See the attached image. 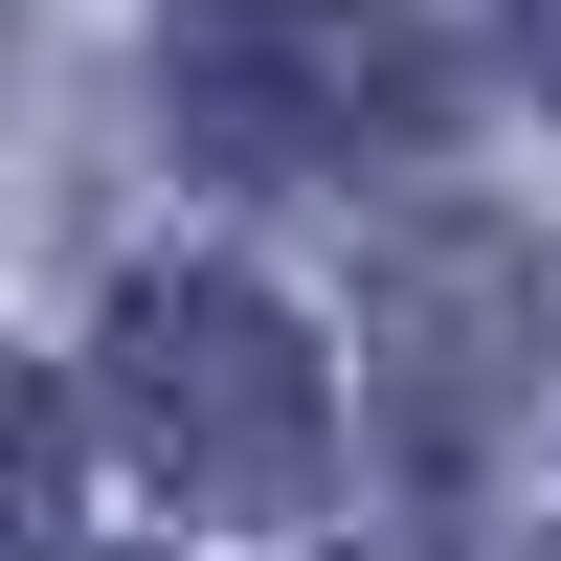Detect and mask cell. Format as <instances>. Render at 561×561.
Returning a JSON list of instances; mask_svg holds the SVG:
<instances>
[{
	"mask_svg": "<svg viewBox=\"0 0 561 561\" xmlns=\"http://www.w3.org/2000/svg\"><path fill=\"white\" fill-rule=\"evenodd\" d=\"M158 68H180L203 158H404V135H449L427 23H382V0H180Z\"/></svg>",
	"mask_w": 561,
	"mask_h": 561,
	"instance_id": "7a4b0ae2",
	"label": "cell"
},
{
	"mask_svg": "<svg viewBox=\"0 0 561 561\" xmlns=\"http://www.w3.org/2000/svg\"><path fill=\"white\" fill-rule=\"evenodd\" d=\"M517 45H539V90H561V0H517Z\"/></svg>",
	"mask_w": 561,
	"mask_h": 561,
	"instance_id": "277c9868",
	"label": "cell"
},
{
	"mask_svg": "<svg viewBox=\"0 0 561 561\" xmlns=\"http://www.w3.org/2000/svg\"><path fill=\"white\" fill-rule=\"evenodd\" d=\"M359 382L404 404V449H472L494 404L539 382V248L517 225H404L359 270Z\"/></svg>",
	"mask_w": 561,
	"mask_h": 561,
	"instance_id": "3957f363",
	"label": "cell"
},
{
	"mask_svg": "<svg viewBox=\"0 0 561 561\" xmlns=\"http://www.w3.org/2000/svg\"><path fill=\"white\" fill-rule=\"evenodd\" d=\"M113 427L180 517H293L337 472V382H314V337L248 270H135L113 293Z\"/></svg>",
	"mask_w": 561,
	"mask_h": 561,
	"instance_id": "6da1fadb",
	"label": "cell"
}]
</instances>
